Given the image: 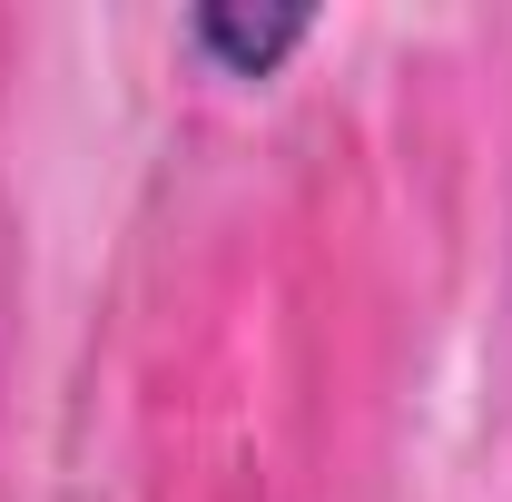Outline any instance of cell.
<instances>
[{"label":"cell","mask_w":512,"mask_h":502,"mask_svg":"<svg viewBox=\"0 0 512 502\" xmlns=\"http://www.w3.org/2000/svg\"><path fill=\"white\" fill-rule=\"evenodd\" d=\"M197 40H207V50H227L237 69H266L276 50H296V40H306V20H296V10H276V20H237V10H207V20H197Z\"/></svg>","instance_id":"cell-1"}]
</instances>
